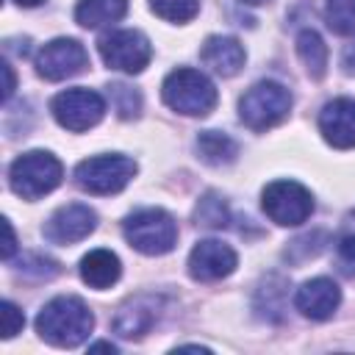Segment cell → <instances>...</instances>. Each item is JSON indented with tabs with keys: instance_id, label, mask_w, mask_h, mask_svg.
Returning <instances> with one entry per match:
<instances>
[{
	"instance_id": "cell-1",
	"label": "cell",
	"mask_w": 355,
	"mask_h": 355,
	"mask_svg": "<svg viewBox=\"0 0 355 355\" xmlns=\"http://www.w3.org/2000/svg\"><path fill=\"white\" fill-rule=\"evenodd\" d=\"M94 327V316L89 311V305L80 297H53L36 316V333L53 344V347H64L72 349L78 344H83L89 338Z\"/></svg>"
},
{
	"instance_id": "cell-2",
	"label": "cell",
	"mask_w": 355,
	"mask_h": 355,
	"mask_svg": "<svg viewBox=\"0 0 355 355\" xmlns=\"http://www.w3.org/2000/svg\"><path fill=\"white\" fill-rule=\"evenodd\" d=\"M161 97L172 111L183 116H208L219 100L214 80L191 67L172 69L161 83Z\"/></svg>"
},
{
	"instance_id": "cell-3",
	"label": "cell",
	"mask_w": 355,
	"mask_h": 355,
	"mask_svg": "<svg viewBox=\"0 0 355 355\" xmlns=\"http://www.w3.org/2000/svg\"><path fill=\"white\" fill-rule=\"evenodd\" d=\"M125 241L141 255H166L178 244V222L164 208L133 211L122 222Z\"/></svg>"
},
{
	"instance_id": "cell-4",
	"label": "cell",
	"mask_w": 355,
	"mask_h": 355,
	"mask_svg": "<svg viewBox=\"0 0 355 355\" xmlns=\"http://www.w3.org/2000/svg\"><path fill=\"white\" fill-rule=\"evenodd\" d=\"M61 178H64V166L47 150L22 153L8 169V183L14 194H19L22 200H39L50 194L53 189H58Z\"/></svg>"
},
{
	"instance_id": "cell-5",
	"label": "cell",
	"mask_w": 355,
	"mask_h": 355,
	"mask_svg": "<svg viewBox=\"0 0 355 355\" xmlns=\"http://www.w3.org/2000/svg\"><path fill=\"white\" fill-rule=\"evenodd\" d=\"M291 111V92L277 80H258L239 100V116L250 130H269Z\"/></svg>"
},
{
	"instance_id": "cell-6",
	"label": "cell",
	"mask_w": 355,
	"mask_h": 355,
	"mask_svg": "<svg viewBox=\"0 0 355 355\" xmlns=\"http://www.w3.org/2000/svg\"><path fill=\"white\" fill-rule=\"evenodd\" d=\"M136 175V161L119 153L94 155L75 166V183L89 194H116Z\"/></svg>"
},
{
	"instance_id": "cell-7",
	"label": "cell",
	"mask_w": 355,
	"mask_h": 355,
	"mask_svg": "<svg viewBox=\"0 0 355 355\" xmlns=\"http://www.w3.org/2000/svg\"><path fill=\"white\" fill-rule=\"evenodd\" d=\"M263 214L280 227H297L313 214L311 191L297 180H275L261 194Z\"/></svg>"
},
{
	"instance_id": "cell-8",
	"label": "cell",
	"mask_w": 355,
	"mask_h": 355,
	"mask_svg": "<svg viewBox=\"0 0 355 355\" xmlns=\"http://www.w3.org/2000/svg\"><path fill=\"white\" fill-rule=\"evenodd\" d=\"M50 111L61 128H67L72 133H83L105 116V100L94 89L78 86V89L58 92L50 100Z\"/></svg>"
},
{
	"instance_id": "cell-9",
	"label": "cell",
	"mask_w": 355,
	"mask_h": 355,
	"mask_svg": "<svg viewBox=\"0 0 355 355\" xmlns=\"http://www.w3.org/2000/svg\"><path fill=\"white\" fill-rule=\"evenodd\" d=\"M97 47H100V55H103L108 69H119V72H128V75H139L153 58L150 39L141 31H133V28L105 33Z\"/></svg>"
},
{
	"instance_id": "cell-10",
	"label": "cell",
	"mask_w": 355,
	"mask_h": 355,
	"mask_svg": "<svg viewBox=\"0 0 355 355\" xmlns=\"http://www.w3.org/2000/svg\"><path fill=\"white\" fill-rule=\"evenodd\" d=\"M89 67V55L78 39H53L36 53V72L44 80H67Z\"/></svg>"
},
{
	"instance_id": "cell-11",
	"label": "cell",
	"mask_w": 355,
	"mask_h": 355,
	"mask_svg": "<svg viewBox=\"0 0 355 355\" xmlns=\"http://www.w3.org/2000/svg\"><path fill=\"white\" fill-rule=\"evenodd\" d=\"M189 275L200 283H214L222 280L227 275H233V269L239 266V255L230 244H222L216 239H202L191 247L189 252Z\"/></svg>"
},
{
	"instance_id": "cell-12",
	"label": "cell",
	"mask_w": 355,
	"mask_h": 355,
	"mask_svg": "<svg viewBox=\"0 0 355 355\" xmlns=\"http://www.w3.org/2000/svg\"><path fill=\"white\" fill-rule=\"evenodd\" d=\"M97 227V214L83 202L61 205L47 222H44V239L53 244H75L83 241Z\"/></svg>"
},
{
	"instance_id": "cell-13",
	"label": "cell",
	"mask_w": 355,
	"mask_h": 355,
	"mask_svg": "<svg viewBox=\"0 0 355 355\" xmlns=\"http://www.w3.org/2000/svg\"><path fill=\"white\" fill-rule=\"evenodd\" d=\"M319 130L330 147L352 150L355 147V100L352 97L330 100L319 114Z\"/></svg>"
},
{
	"instance_id": "cell-14",
	"label": "cell",
	"mask_w": 355,
	"mask_h": 355,
	"mask_svg": "<svg viewBox=\"0 0 355 355\" xmlns=\"http://www.w3.org/2000/svg\"><path fill=\"white\" fill-rule=\"evenodd\" d=\"M294 305L302 316L313 319V322H324L330 319L338 305H341V288L330 280V277H313L305 280L297 294H294Z\"/></svg>"
},
{
	"instance_id": "cell-15",
	"label": "cell",
	"mask_w": 355,
	"mask_h": 355,
	"mask_svg": "<svg viewBox=\"0 0 355 355\" xmlns=\"http://www.w3.org/2000/svg\"><path fill=\"white\" fill-rule=\"evenodd\" d=\"M158 305H161V300L153 294H139V297L128 300L114 316V330L122 338H141L158 322Z\"/></svg>"
},
{
	"instance_id": "cell-16",
	"label": "cell",
	"mask_w": 355,
	"mask_h": 355,
	"mask_svg": "<svg viewBox=\"0 0 355 355\" xmlns=\"http://www.w3.org/2000/svg\"><path fill=\"white\" fill-rule=\"evenodd\" d=\"M200 58L211 72H216L222 78H233L244 67L247 53H244L241 42L233 36H208L200 50Z\"/></svg>"
},
{
	"instance_id": "cell-17",
	"label": "cell",
	"mask_w": 355,
	"mask_h": 355,
	"mask_svg": "<svg viewBox=\"0 0 355 355\" xmlns=\"http://www.w3.org/2000/svg\"><path fill=\"white\" fill-rule=\"evenodd\" d=\"M80 280L92 288H108L119 280L122 263L111 250H92L80 258Z\"/></svg>"
},
{
	"instance_id": "cell-18",
	"label": "cell",
	"mask_w": 355,
	"mask_h": 355,
	"mask_svg": "<svg viewBox=\"0 0 355 355\" xmlns=\"http://www.w3.org/2000/svg\"><path fill=\"white\" fill-rule=\"evenodd\" d=\"M125 14H128V0H78L75 6V22L89 31L119 22Z\"/></svg>"
},
{
	"instance_id": "cell-19",
	"label": "cell",
	"mask_w": 355,
	"mask_h": 355,
	"mask_svg": "<svg viewBox=\"0 0 355 355\" xmlns=\"http://www.w3.org/2000/svg\"><path fill=\"white\" fill-rule=\"evenodd\" d=\"M297 55H300L305 72L313 80L324 78V72H327V44L313 28H305V31L297 33Z\"/></svg>"
},
{
	"instance_id": "cell-20",
	"label": "cell",
	"mask_w": 355,
	"mask_h": 355,
	"mask_svg": "<svg viewBox=\"0 0 355 355\" xmlns=\"http://www.w3.org/2000/svg\"><path fill=\"white\" fill-rule=\"evenodd\" d=\"M197 153L211 166H227L239 155V144L222 130H202L197 136Z\"/></svg>"
},
{
	"instance_id": "cell-21",
	"label": "cell",
	"mask_w": 355,
	"mask_h": 355,
	"mask_svg": "<svg viewBox=\"0 0 355 355\" xmlns=\"http://www.w3.org/2000/svg\"><path fill=\"white\" fill-rule=\"evenodd\" d=\"M324 22L338 36L355 33V0H324Z\"/></svg>"
},
{
	"instance_id": "cell-22",
	"label": "cell",
	"mask_w": 355,
	"mask_h": 355,
	"mask_svg": "<svg viewBox=\"0 0 355 355\" xmlns=\"http://www.w3.org/2000/svg\"><path fill=\"white\" fill-rule=\"evenodd\" d=\"M155 17L166 22H189L200 11V0H150Z\"/></svg>"
},
{
	"instance_id": "cell-23",
	"label": "cell",
	"mask_w": 355,
	"mask_h": 355,
	"mask_svg": "<svg viewBox=\"0 0 355 355\" xmlns=\"http://www.w3.org/2000/svg\"><path fill=\"white\" fill-rule=\"evenodd\" d=\"M194 216H197V225L219 230V227H225V225H227V205H225V200H222V197H216L214 191H208V194L197 202Z\"/></svg>"
},
{
	"instance_id": "cell-24",
	"label": "cell",
	"mask_w": 355,
	"mask_h": 355,
	"mask_svg": "<svg viewBox=\"0 0 355 355\" xmlns=\"http://www.w3.org/2000/svg\"><path fill=\"white\" fill-rule=\"evenodd\" d=\"M108 89H111V103H114V108H116V114H119L122 119L139 116V111H141V94H139L133 86H128V83H114V86H108Z\"/></svg>"
},
{
	"instance_id": "cell-25",
	"label": "cell",
	"mask_w": 355,
	"mask_h": 355,
	"mask_svg": "<svg viewBox=\"0 0 355 355\" xmlns=\"http://www.w3.org/2000/svg\"><path fill=\"white\" fill-rule=\"evenodd\" d=\"M25 324V316L22 311L14 305V302H3V338H14Z\"/></svg>"
},
{
	"instance_id": "cell-26",
	"label": "cell",
	"mask_w": 355,
	"mask_h": 355,
	"mask_svg": "<svg viewBox=\"0 0 355 355\" xmlns=\"http://www.w3.org/2000/svg\"><path fill=\"white\" fill-rule=\"evenodd\" d=\"M338 258L347 272H355V233H349L338 241Z\"/></svg>"
},
{
	"instance_id": "cell-27",
	"label": "cell",
	"mask_w": 355,
	"mask_h": 355,
	"mask_svg": "<svg viewBox=\"0 0 355 355\" xmlns=\"http://www.w3.org/2000/svg\"><path fill=\"white\" fill-rule=\"evenodd\" d=\"M3 230H6V244H3V258L8 261L14 252H17V236H14V227L8 219H3Z\"/></svg>"
},
{
	"instance_id": "cell-28",
	"label": "cell",
	"mask_w": 355,
	"mask_h": 355,
	"mask_svg": "<svg viewBox=\"0 0 355 355\" xmlns=\"http://www.w3.org/2000/svg\"><path fill=\"white\" fill-rule=\"evenodd\" d=\"M341 67H344L347 75H355V42L344 47V53H341Z\"/></svg>"
},
{
	"instance_id": "cell-29",
	"label": "cell",
	"mask_w": 355,
	"mask_h": 355,
	"mask_svg": "<svg viewBox=\"0 0 355 355\" xmlns=\"http://www.w3.org/2000/svg\"><path fill=\"white\" fill-rule=\"evenodd\" d=\"M3 75H6V89H3V100L8 103V100H11V94H14V89H17V80H14V69H11V64H3Z\"/></svg>"
},
{
	"instance_id": "cell-30",
	"label": "cell",
	"mask_w": 355,
	"mask_h": 355,
	"mask_svg": "<svg viewBox=\"0 0 355 355\" xmlns=\"http://www.w3.org/2000/svg\"><path fill=\"white\" fill-rule=\"evenodd\" d=\"M89 352H116V347L111 344V341H94V344H89Z\"/></svg>"
},
{
	"instance_id": "cell-31",
	"label": "cell",
	"mask_w": 355,
	"mask_h": 355,
	"mask_svg": "<svg viewBox=\"0 0 355 355\" xmlns=\"http://www.w3.org/2000/svg\"><path fill=\"white\" fill-rule=\"evenodd\" d=\"M17 6H22V8H33V6H39V3H44V0H14Z\"/></svg>"
},
{
	"instance_id": "cell-32",
	"label": "cell",
	"mask_w": 355,
	"mask_h": 355,
	"mask_svg": "<svg viewBox=\"0 0 355 355\" xmlns=\"http://www.w3.org/2000/svg\"><path fill=\"white\" fill-rule=\"evenodd\" d=\"M241 3H247V6H266V3H272V0H241Z\"/></svg>"
}]
</instances>
